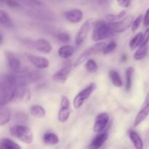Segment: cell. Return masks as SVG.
<instances>
[{"label": "cell", "instance_id": "37", "mask_svg": "<svg viewBox=\"0 0 149 149\" xmlns=\"http://www.w3.org/2000/svg\"><path fill=\"white\" fill-rule=\"evenodd\" d=\"M117 4L119 7H123V8H127L130 7L132 0H116Z\"/></svg>", "mask_w": 149, "mask_h": 149}, {"label": "cell", "instance_id": "39", "mask_svg": "<svg viewBox=\"0 0 149 149\" xmlns=\"http://www.w3.org/2000/svg\"><path fill=\"white\" fill-rule=\"evenodd\" d=\"M143 18L144 26H145L146 27L148 26H149V7H148V10H147L145 15H144V17H143Z\"/></svg>", "mask_w": 149, "mask_h": 149}, {"label": "cell", "instance_id": "5", "mask_svg": "<svg viewBox=\"0 0 149 149\" xmlns=\"http://www.w3.org/2000/svg\"><path fill=\"white\" fill-rule=\"evenodd\" d=\"M105 46H106V43H105V42H97V43L95 44L93 47L85 49V50L77 58V59L76 60L75 62H74V65H73V67H74V68H77L79 65L82 64L86 60L88 59L90 56L97 53V52H101V51H103Z\"/></svg>", "mask_w": 149, "mask_h": 149}, {"label": "cell", "instance_id": "23", "mask_svg": "<svg viewBox=\"0 0 149 149\" xmlns=\"http://www.w3.org/2000/svg\"><path fill=\"white\" fill-rule=\"evenodd\" d=\"M43 141L46 145H56L59 143V138L57 135L52 132H47L43 136Z\"/></svg>", "mask_w": 149, "mask_h": 149}, {"label": "cell", "instance_id": "9", "mask_svg": "<svg viewBox=\"0 0 149 149\" xmlns=\"http://www.w3.org/2000/svg\"><path fill=\"white\" fill-rule=\"evenodd\" d=\"M71 114V107L70 101L66 96H62L61 100V109L58 111V120L59 122H65L70 117Z\"/></svg>", "mask_w": 149, "mask_h": 149}, {"label": "cell", "instance_id": "13", "mask_svg": "<svg viewBox=\"0 0 149 149\" xmlns=\"http://www.w3.org/2000/svg\"><path fill=\"white\" fill-rule=\"evenodd\" d=\"M27 58L29 61L31 62V63L33 64L36 68H39V69L47 68L49 65V61L46 58H44V57L28 55Z\"/></svg>", "mask_w": 149, "mask_h": 149}, {"label": "cell", "instance_id": "30", "mask_svg": "<svg viewBox=\"0 0 149 149\" xmlns=\"http://www.w3.org/2000/svg\"><path fill=\"white\" fill-rule=\"evenodd\" d=\"M17 1L21 4L29 7H32V8L40 7L42 5V2L39 0H17Z\"/></svg>", "mask_w": 149, "mask_h": 149}, {"label": "cell", "instance_id": "25", "mask_svg": "<svg viewBox=\"0 0 149 149\" xmlns=\"http://www.w3.org/2000/svg\"><path fill=\"white\" fill-rule=\"evenodd\" d=\"M0 148L4 149H20V146L8 138H2L0 141Z\"/></svg>", "mask_w": 149, "mask_h": 149}, {"label": "cell", "instance_id": "15", "mask_svg": "<svg viewBox=\"0 0 149 149\" xmlns=\"http://www.w3.org/2000/svg\"><path fill=\"white\" fill-rule=\"evenodd\" d=\"M65 18L67 20L72 23H78L83 19L84 13L81 10L78 9H74V10H69L65 14Z\"/></svg>", "mask_w": 149, "mask_h": 149}, {"label": "cell", "instance_id": "31", "mask_svg": "<svg viewBox=\"0 0 149 149\" xmlns=\"http://www.w3.org/2000/svg\"><path fill=\"white\" fill-rule=\"evenodd\" d=\"M97 65L95 61L93 59H89L87 61L85 65V68L87 72L89 73H95L97 71Z\"/></svg>", "mask_w": 149, "mask_h": 149}, {"label": "cell", "instance_id": "3", "mask_svg": "<svg viewBox=\"0 0 149 149\" xmlns=\"http://www.w3.org/2000/svg\"><path fill=\"white\" fill-rule=\"evenodd\" d=\"M113 32L109 28L108 23L103 20H97L93 24V36L94 42H100L105 39L111 37L113 35Z\"/></svg>", "mask_w": 149, "mask_h": 149}, {"label": "cell", "instance_id": "36", "mask_svg": "<svg viewBox=\"0 0 149 149\" xmlns=\"http://www.w3.org/2000/svg\"><path fill=\"white\" fill-rule=\"evenodd\" d=\"M149 42V27L145 31L144 33H143L142 42L140 46H144V45H148Z\"/></svg>", "mask_w": 149, "mask_h": 149}, {"label": "cell", "instance_id": "20", "mask_svg": "<svg viewBox=\"0 0 149 149\" xmlns=\"http://www.w3.org/2000/svg\"><path fill=\"white\" fill-rule=\"evenodd\" d=\"M11 118L10 111L4 106V105H0V126H4L9 123Z\"/></svg>", "mask_w": 149, "mask_h": 149}, {"label": "cell", "instance_id": "10", "mask_svg": "<svg viewBox=\"0 0 149 149\" xmlns=\"http://www.w3.org/2000/svg\"><path fill=\"white\" fill-rule=\"evenodd\" d=\"M92 25H93L92 20H87L81 26L79 30L77 32V36H76L75 38V43L77 46H79L84 42L87 35H88L89 32H90Z\"/></svg>", "mask_w": 149, "mask_h": 149}, {"label": "cell", "instance_id": "40", "mask_svg": "<svg viewBox=\"0 0 149 149\" xmlns=\"http://www.w3.org/2000/svg\"><path fill=\"white\" fill-rule=\"evenodd\" d=\"M143 104H149V92L147 93L146 96V98L143 102Z\"/></svg>", "mask_w": 149, "mask_h": 149}, {"label": "cell", "instance_id": "6", "mask_svg": "<svg viewBox=\"0 0 149 149\" xmlns=\"http://www.w3.org/2000/svg\"><path fill=\"white\" fill-rule=\"evenodd\" d=\"M95 89L96 84L95 83H91L87 87L81 90L74 99L73 103H74V108L77 109H79L82 106L83 103H84V101L87 100L90 97V96L93 94Z\"/></svg>", "mask_w": 149, "mask_h": 149}, {"label": "cell", "instance_id": "41", "mask_svg": "<svg viewBox=\"0 0 149 149\" xmlns=\"http://www.w3.org/2000/svg\"><path fill=\"white\" fill-rule=\"evenodd\" d=\"M127 59V55H122V61H125Z\"/></svg>", "mask_w": 149, "mask_h": 149}, {"label": "cell", "instance_id": "14", "mask_svg": "<svg viewBox=\"0 0 149 149\" xmlns=\"http://www.w3.org/2000/svg\"><path fill=\"white\" fill-rule=\"evenodd\" d=\"M4 54H5L6 58H7V62H8L9 67H10L12 71H16L21 68L20 61H19L18 58L13 52L9 50H7L5 51Z\"/></svg>", "mask_w": 149, "mask_h": 149}, {"label": "cell", "instance_id": "16", "mask_svg": "<svg viewBox=\"0 0 149 149\" xmlns=\"http://www.w3.org/2000/svg\"><path fill=\"white\" fill-rule=\"evenodd\" d=\"M35 47L43 54H49L52 51V45L45 39H39L35 42Z\"/></svg>", "mask_w": 149, "mask_h": 149}, {"label": "cell", "instance_id": "27", "mask_svg": "<svg viewBox=\"0 0 149 149\" xmlns=\"http://www.w3.org/2000/svg\"><path fill=\"white\" fill-rule=\"evenodd\" d=\"M148 52V45H144V46H139L138 49L134 54V59L136 61H141L147 55Z\"/></svg>", "mask_w": 149, "mask_h": 149}, {"label": "cell", "instance_id": "17", "mask_svg": "<svg viewBox=\"0 0 149 149\" xmlns=\"http://www.w3.org/2000/svg\"><path fill=\"white\" fill-rule=\"evenodd\" d=\"M149 115V104H143L141 110L137 114L134 122V127H138L148 117Z\"/></svg>", "mask_w": 149, "mask_h": 149}, {"label": "cell", "instance_id": "34", "mask_svg": "<svg viewBox=\"0 0 149 149\" xmlns=\"http://www.w3.org/2000/svg\"><path fill=\"white\" fill-rule=\"evenodd\" d=\"M143 15H140L133 20L132 25H131V30H132V33H135L138 29L141 22L143 21Z\"/></svg>", "mask_w": 149, "mask_h": 149}, {"label": "cell", "instance_id": "26", "mask_svg": "<svg viewBox=\"0 0 149 149\" xmlns=\"http://www.w3.org/2000/svg\"><path fill=\"white\" fill-rule=\"evenodd\" d=\"M109 77H110L111 82L113 83V85L116 87H121L122 86V81L121 79L120 75L119 72L115 70H111L109 71Z\"/></svg>", "mask_w": 149, "mask_h": 149}, {"label": "cell", "instance_id": "43", "mask_svg": "<svg viewBox=\"0 0 149 149\" xmlns=\"http://www.w3.org/2000/svg\"><path fill=\"white\" fill-rule=\"evenodd\" d=\"M4 1H5V0H0V4H1V2H3Z\"/></svg>", "mask_w": 149, "mask_h": 149}, {"label": "cell", "instance_id": "29", "mask_svg": "<svg viewBox=\"0 0 149 149\" xmlns=\"http://www.w3.org/2000/svg\"><path fill=\"white\" fill-rule=\"evenodd\" d=\"M142 38H143V33H138L131 39V41L130 42L129 46L130 48L131 49V50H134L136 48H138V47L141 45V42H142Z\"/></svg>", "mask_w": 149, "mask_h": 149}, {"label": "cell", "instance_id": "33", "mask_svg": "<svg viewBox=\"0 0 149 149\" xmlns=\"http://www.w3.org/2000/svg\"><path fill=\"white\" fill-rule=\"evenodd\" d=\"M116 47H117V45H116V42H113V41H111L108 45H106V46H105L104 49L103 50V54L104 55H107V54L111 53L112 52H113L116 49Z\"/></svg>", "mask_w": 149, "mask_h": 149}, {"label": "cell", "instance_id": "42", "mask_svg": "<svg viewBox=\"0 0 149 149\" xmlns=\"http://www.w3.org/2000/svg\"><path fill=\"white\" fill-rule=\"evenodd\" d=\"M2 41H3V37H2V36L1 35V33H0V45H1Z\"/></svg>", "mask_w": 149, "mask_h": 149}, {"label": "cell", "instance_id": "12", "mask_svg": "<svg viewBox=\"0 0 149 149\" xmlns=\"http://www.w3.org/2000/svg\"><path fill=\"white\" fill-rule=\"evenodd\" d=\"M109 122V116L107 113H101L97 115L95 120L93 131L96 133L101 132L106 128Z\"/></svg>", "mask_w": 149, "mask_h": 149}, {"label": "cell", "instance_id": "18", "mask_svg": "<svg viewBox=\"0 0 149 149\" xmlns=\"http://www.w3.org/2000/svg\"><path fill=\"white\" fill-rule=\"evenodd\" d=\"M128 135L135 148L137 149H142L143 148V142L142 138H141L140 135L136 131L133 130H129Z\"/></svg>", "mask_w": 149, "mask_h": 149}, {"label": "cell", "instance_id": "11", "mask_svg": "<svg viewBox=\"0 0 149 149\" xmlns=\"http://www.w3.org/2000/svg\"><path fill=\"white\" fill-rule=\"evenodd\" d=\"M71 64L67 63L66 65H64L63 68L61 69L58 70V71L55 73L52 76V80L55 82L60 83V84H64L66 81L67 78H68V75H69L70 72L71 71Z\"/></svg>", "mask_w": 149, "mask_h": 149}, {"label": "cell", "instance_id": "22", "mask_svg": "<svg viewBox=\"0 0 149 149\" xmlns=\"http://www.w3.org/2000/svg\"><path fill=\"white\" fill-rule=\"evenodd\" d=\"M30 113L37 119H44L46 116V111L42 106L39 105H33L31 107Z\"/></svg>", "mask_w": 149, "mask_h": 149}, {"label": "cell", "instance_id": "2", "mask_svg": "<svg viewBox=\"0 0 149 149\" xmlns=\"http://www.w3.org/2000/svg\"><path fill=\"white\" fill-rule=\"evenodd\" d=\"M10 76L16 86H27L36 82L40 78L37 71L23 67L17 71H13Z\"/></svg>", "mask_w": 149, "mask_h": 149}, {"label": "cell", "instance_id": "8", "mask_svg": "<svg viewBox=\"0 0 149 149\" xmlns=\"http://www.w3.org/2000/svg\"><path fill=\"white\" fill-rule=\"evenodd\" d=\"M31 93L27 86H17L15 90L12 102L26 103L31 100Z\"/></svg>", "mask_w": 149, "mask_h": 149}, {"label": "cell", "instance_id": "35", "mask_svg": "<svg viewBox=\"0 0 149 149\" xmlns=\"http://www.w3.org/2000/svg\"><path fill=\"white\" fill-rule=\"evenodd\" d=\"M57 38L58 40L62 43H68L70 41V35L68 33L63 32V33H60L57 35Z\"/></svg>", "mask_w": 149, "mask_h": 149}, {"label": "cell", "instance_id": "1", "mask_svg": "<svg viewBox=\"0 0 149 149\" xmlns=\"http://www.w3.org/2000/svg\"><path fill=\"white\" fill-rule=\"evenodd\" d=\"M16 87L10 74L0 75V105L12 102Z\"/></svg>", "mask_w": 149, "mask_h": 149}, {"label": "cell", "instance_id": "32", "mask_svg": "<svg viewBox=\"0 0 149 149\" xmlns=\"http://www.w3.org/2000/svg\"><path fill=\"white\" fill-rule=\"evenodd\" d=\"M125 15H126V11H125V10H122V11H121L120 13H118V14L116 15L107 14L106 15V19L110 22L118 21V20L123 18L124 16H125Z\"/></svg>", "mask_w": 149, "mask_h": 149}, {"label": "cell", "instance_id": "24", "mask_svg": "<svg viewBox=\"0 0 149 149\" xmlns=\"http://www.w3.org/2000/svg\"><path fill=\"white\" fill-rule=\"evenodd\" d=\"M0 25L7 29H10V28L13 27L11 19L10 18L7 13L1 10H0Z\"/></svg>", "mask_w": 149, "mask_h": 149}, {"label": "cell", "instance_id": "19", "mask_svg": "<svg viewBox=\"0 0 149 149\" xmlns=\"http://www.w3.org/2000/svg\"><path fill=\"white\" fill-rule=\"evenodd\" d=\"M100 133V132H99ZM109 138V134L107 132H103L100 133L93 139L91 143V147L95 148H99L105 143Z\"/></svg>", "mask_w": 149, "mask_h": 149}, {"label": "cell", "instance_id": "4", "mask_svg": "<svg viewBox=\"0 0 149 149\" xmlns=\"http://www.w3.org/2000/svg\"><path fill=\"white\" fill-rule=\"evenodd\" d=\"M12 136L26 144L32 143L33 140V132L29 127L23 125H15L10 130Z\"/></svg>", "mask_w": 149, "mask_h": 149}, {"label": "cell", "instance_id": "28", "mask_svg": "<svg viewBox=\"0 0 149 149\" xmlns=\"http://www.w3.org/2000/svg\"><path fill=\"white\" fill-rule=\"evenodd\" d=\"M134 74L133 67H129L126 71V90L130 92L132 86V77Z\"/></svg>", "mask_w": 149, "mask_h": 149}, {"label": "cell", "instance_id": "7", "mask_svg": "<svg viewBox=\"0 0 149 149\" xmlns=\"http://www.w3.org/2000/svg\"><path fill=\"white\" fill-rule=\"evenodd\" d=\"M133 20V16L128 15L124 17L121 20H119L118 21L109 22L108 25L113 33H122L130 27Z\"/></svg>", "mask_w": 149, "mask_h": 149}, {"label": "cell", "instance_id": "21", "mask_svg": "<svg viewBox=\"0 0 149 149\" xmlns=\"http://www.w3.org/2000/svg\"><path fill=\"white\" fill-rule=\"evenodd\" d=\"M74 47L71 45H63L61 47L58 49V55L60 58H63V59H68L70 57L72 56L74 53Z\"/></svg>", "mask_w": 149, "mask_h": 149}, {"label": "cell", "instance_id": "38", "mask_svg": "<svg viewBox=\"0 0 149 149\" xmlns=\"http://www.w3.org/2000/svg\"><path fill=\"white\" fill-rule=\"evenodd\" d=\"M6 3L10 7L17 8V7H21V4L16 0H6Z\"/></svg>", "mask_w": 149, "mask_h": 149}]
</instances>
